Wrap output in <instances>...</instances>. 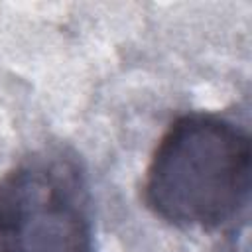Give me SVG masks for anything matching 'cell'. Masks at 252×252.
<instances>
[{
  "mask_svg": "<svg viewBox=\"0 0 252 252\" xmlns=\"http://www.w3.org/2000/svg\"><path fill=\"white\" fill-rule=\"evenodd\" d=\"M250 132L232 116L185 112L159 136L144 173L148 211L181 230L215 232L246 219Z\"/></svg>",
  "mask_w": 252,
  "mask_h": 252,
  "instance_id": "obj_1",
  "label": "cell"
},
{
  "mask_svg": "<svg viewBox=\"0 0 252 252\" xmlns=\"http://www.w3.org/2000/svg\"><path fill=\"white\" fill-rule=\"evenodd\" d=\"M0 252H94L91 185L75 154L37 150L0 175Z\"/></svg>",
  "mask_w": 252,
  "mask_h": 252,
  "instance_id": "obj_2",
  "label": "cell"
}]
</instances>
